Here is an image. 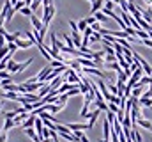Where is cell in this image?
Masks as SVG:
<instances>
[{
    "label": "cell",
    "instance_id": "6da1fadb",
    "mask_svg": "<svg viewBox=\"0 0 152 142\" xmlns=\"http://www.w3.org/2000/svg\"><path fill=\"white\" fill-rule=\"evenodd\" d=\"M55 14H57V7H55V4H51L50 7L42 9V18H41L42 25H44V27H48V25H50V21L53 20V16H55Z\"/></svg>",
    "mask_w": 152,
    "mask_h": 142
},
{
    "label": "cell",
    "instance_id": "7a4b0ae2",
    "mask_svg": "<svg viewBox=\"0 0 152 142\" xmlns=\"http://www.w3.org/2000/svg\"><path fill=\"white\" fill-rule=\"evenodd\" d=\"M99 115H101V110L99 108H94L92 112H88V115H87V119H88V130H92L94 128V124L97 123V119H99Z\"/></svg>",
    "mask_w": 152,
    "mask_h": 142
},
{
    "label": "cell",
    "instance_id": "3957f363",
    "mask_svg": "<svg viewBox=\"0 0 152 142\" xmlns=\"http://www.w3.org/2000/svg\"><path fill=\"white\" fill-rule=\"evenodd\" d=\"M51 71H53V68H51V66H46V68H42V70L39 71L37 75H36V78H37V82H42V84H44V80L48 78V75H50Z\"/></svg>",
    "mask_w": 152,
    "mask_h": 142
},
{
    "label": "cell",
    "instance_id": "277c9868",
    "mask_svg": "<svg viewBox=\"0 0 152 142\" xmlns=\"http://www.w3.org/2000/svg\"><path fill=\"white\" fill-rule=\"evenodd\" d=\"M67 128L71 132H83V130H88V124L87 123H69Z\"/></svg>",
    "mask_w": 152,
    "mask_h": 142
},
{
    "label": "cell",
    "instance_id": "5b68a950",
    "mask_svg": "<svg viewBox=\"0 0 152 142\" xmlns=\"http://www.w3.org/2000/svg\"><path fill=\"white\" fill-rule=\"evenodd\" d=\"M143 89H145V87H142L140 84H136V85L131 89V96H133V98H136V100H140V98L143 96V92H145Z\"/></svg>",
    "mask_w": 152,
    "mask_h": 142
},
{
    "label": "cell",
    "instance_id": "8992f818",
    "mask_svg": "<svg viewBox=\"0 0 152 142\" xmlns=\"http://www.w3.org/2000/svg\"><path fill=\"white\" fill-rule=\"evenodd\" d=\"M78 62H80V66H81V68H97V64H96L92 59H83V57H80V59H78Z\"/></svg>",
    "mask_w": 152,
    "mask_h": 142
},
{
    "label": "cell",
    "instance_id": "52a82bcc",
    "mask_svg": "<svg viewBox=\"0 0 152 142\" xmlns=\"http://www.w3.org/2000/svg\"><path fill=\"white\" fill-rule=\"evenodd\" d=\"M25 135H27L28 139H32L34 142H41V141H42L37 133H36V130H34V128H27V130H25Z\"/></svg>",
    "mask_w": 152,
    "mask_h": 142
},
{
    "label": "cell",
    "instance_id": "ba28073f",
    "mask_svg": "<svg viewBox=\"0 0 152 142\" xmlns=\"http://www.w3.org/2000/svg\"><path fill=\"white\" fill-rule=\"evenodd\" d=\"M30 23H32V27H34V30H41V29H42V27H44V25H42V21H41V20H39L37 16H36V14H32V16H30Z\"/></svg>",
    "mask_w": 152,
    "mask_h": 142
},
{
    "label": "cell",
    "instance_id": "9c48e42d",
    "mask_svg": "<svg viewBox=\"0 0 152 142\" xmlns=\"http://www.w3.org/2000/svg\"><path fill=\"white\" fill-rule=\"evenodd\" d=\"M14 44L18 46V48H23V50H27V48H30V46H34L28 39H16L14 41Z\"/></svg>",
    "mask_w": 152,
    "mask_h": 142
},
{
    "label": "cell",
    "instance_id": "30bf717a",
    "mask_svg": "<svg viewBox=\"0 0 152 142\" xmlns=\"http://www.w3.org/2000/svg\"><path fill=\"white\" fill-rule=\"evenodd\" d=\"M103 7H104V0H96V2L92 4V9H90V13H92V14H96V13H99Z\"/></svg>",
    "mask_w": 152,
    "mask_h": 142
},
{
    "label": "cell",
    "instance_id": "8fae6325",
    "mask_svg": "<svg viewBox=\"0 0 152 142\" xmlns=\"http://www.w3.org/2000/svg\"><path fill=\"white\" fill-rule=\"evenodd\" d=\"M136 124H138L140 128H145V130H149V132L152 130V123L149 121V119H145V117H143V119H138V123H136Z\"/></svg>",
    "mask_w": 152,
    "mask_h": 142
},
{
    "label": "cell",
    "instance_id": "7c38bea8",
    "mask_svg": "<svg viewBox=\"0 0 152 142\" xmlns=\"http://www.w3.org/2000/svg\"><path fill=\"white\" fill-rule=\"evenodd\" d=\"M60 37H62V39L66 41V46H67V48H75V43H73V37H71V36L67 34V32H62V34H60Z\"/></svg>",
    "mask_w": 152,
    "mask_h": 142
},
{
    "label": "cell",
    "instance_id": "4fadbf2b",
    "mask_svg": "<svg viewBox=\"0 0 152 142\" xmlns=\"http://www.w3.org/2000/svg\"><path fill=\"white\" fill-rule=\"evenodd\" d=\"M36 117H37V115H32V114H30V117H28V119H27V121H25V123L21 124V128H23V130H27V128H34Z\"/></svg>",
    "mask_w": 152,
    "mask_h": 142
},
{
    "label": "cell",
    "instance_id": "5bb4252c",
    "mask_svg": "<svg viewBox=\"0 0 152 142\" xmlns=\"http://www.w3.org/2000/svg\"><path fill=\"white\" fill-rule=\"evenodd\" d=\"M131 139H133V142H142V135H140V132L136 130V126L131 128Z\"/></svg>",
    "mask_w": 152,
    "mask_h": 142
},
{
    "label": "cell",
    "instance_id": "9a60e30c",
    "mask_svg": "<svg viewBox=\"0 0 152 142\" xmlns=\"http://www.w3.org/2000/svg\"><path fill=\"white\" fill-rule=\"evenodd\" d=\"M32 62H34V59H27L25 62H21V64H18V73H21V71H25L27 68H28V66H30V64H32Z\"/></svg>",
    "mask_w": 152,
    "mask_h": 142
},
{
    "label": "cell",
    "instance_id": "2e32d148",
    "mask_svg": "<svg viewBox=\"0 0 152 142\" xmlns=\"http://www.w3.org/2000/svg\"><path fill=\"white\" fill-rule=\"evenodd\" d=\"M92 16H94V18H96V21H99L101 25H103V23L108 20V16H106V14H103L101 11H99V13H96V14H92Z\"/></svg>",
    "mask_w": 152,
    "mask_h": 142
},
{
    "label": "cell",
    "instance_id": "e0dca14e",
    "mask_svg": "<svg viewBox=\"0 0 152 142\" xmlns=\"http://www.w3.org/2000/svg\"><path fill=\"white\" fill-rule=\"evenodd\" d=\"M11 128H14V121L12 119H5L4 121V126H2V132H9Z\"/></svg>",
    "mask_w": 152,
    "mask_h": 142
},
{
    "label": "cell",
    "instance_id": "ac0fdd59",
    "mask_svg": "<svg viewBox=\"0 0 152 142\" xmlns=\"http://www.w3.org/2000/svg\"><path fill=\"white\" fill-rule=\"evenodd\" d=\"M138 101H140V105L145 106V108H152V100H149V98H140Z\"/></svg>",
    "mask_w": 152,
    "mask_h": 142
},
{
    "label": "cell",
    "instance_id": "d6986e66",
    "mask_svg": "<svg viewBox=\"0 0 152 142\" xmlns=\"http://www.w3.org/2000/svg\"><path fill=\"white\" fill-rule=\"evenodd\" d=\"M134 37H136V39L140 37L142 41H143V39H149V32H145V30H142V29H140V30H136V34H134Z\"/></svg>",
    "mask_w": 152,
    "mask_h": 142
},
{
    "label": "cell",
    "instance_id": "ffe728a7",
    "mask_svg": "<svg viewBox=\"0 0 152 142\" xmlns=\"http://www.w3.org/2000/svg\"><path fill=\"white\" fill-rule=\"evenodd\" d=\"M87 27H88V25H87L85 20H80V21H78V30H80V34H83V32L87 30Z\"/></svg>",
    "mask_w": 152,
    "mask_h": 142
},
{
    "label": "cell",
    "instance_id": "44dd1931",
    "mask_svg": "<svg viewBox=\"0 0 152 142\" xmlns=\"http://www.w3.org/2000/svg\"><path fill=\"white\" fill-rule=\"evenodd\" d=\"M69 132H71V130H69L66 124H60V123L57 124V133H69Z\"/></svg>",
    "mask_w": 152,
    "mask_h": 142
},
{
    "label": "cell",
    "instance_id": "7402d4cb",
    "mask_svg": "<svg viewBox=\"0 0 152 142\" xmlns=\"http://www.w3.org/2000/svg\"><path fill=\"white\" fill-rule=\"evenodd\" d=\"M20 13H21V14H23V16H28V18H30V16H32V14H34V13H32V9H30V7H28V5H25V7H23V9H21V11H20Z\"/></svg>",
    "mask_w": 152,
    "mask_h": 142
},
{
    "label": "cell",
    "instance_id": "603a6c76",
    "mask_svg": "<svg viewBox=\"0 0 152 142\" xmlns=\"http://www.w3.org/2000/svg\"><path fill=\"white\" fill-rule=\"evenodd\" d=\"M14 14H16V11H14V9L11 7V9L7 11V16H5V21H11V20L14 18Z\"/></svg>",
    "mask_w": 152,
    "mask_h": 142
},
{
    "label": "cell",
    "instance_id": "cb8c5ba5",
    "mask_svg": "<svg viewBox=\"0 0 152 142\" xmlns=\"http://www.w3.org/2000/svg\"><path fill=\"white\" fill-rule=\"evenodd\" d=\"M108 110H110V112H113L115 115H117V112H118L120 108H118V105H115V103H108Z\"/></svg>",
    "mask_w": 152,
    "mask_h": 142
},
{
    "label": "cell",
    "instance_id": "d4e9b609",
    "mask_svg": "<svg viewBox=\"0 0 152 142\" xmlns=\"http://www.w3.org/2000/svg\"><path fill=\"white\" fill-rule=\"evenodd\" d=\"M7 53H9V48H7V44H5V46H2V48H0V61H2Z\"/></svg>",
    "mask_w": 152,
    "mask_h": 142
},
{
    "label": "cell",
    "instance_id": "484cf974",
    "mask_svg": "<svg viewBox=\"0 0 152 142\" xmlns=\"http://www.w3.org/2000/svg\"><path fill=\"white\" fill-rule=\"evenodd\" d=\"M7 100H0V114H5V106H7Z\"/></svg>",
    "mask_w": 152,
    "mask_h": 142
},
{
    "label": "cell",
    "instance_id": "4316f807",
    "mask_svg": "<svg viewBox=\"0 0 152 142\" xmlns=\"http://www.w3.org/2000/svg\"><path fill=\"white\" fill-rule=\"evenodd\" d=\"M106 119H108L110 123H113V121H115V114H113V112H110V110H108V112H106Z\"/></svg>",
    "mask_w": 152,
    "mask_h": 142
},
{
    "label": "cell",
    "instance_id": "83f0119b",
    "mask_svg": "<svg viewBox=\"0 0 152 142\" xmlns=\"http://www.w3.org/2000/svg\"><path fill=\"white\" fill-rule=\"evenodd\" d=\"M143 46H147V48H152V39H143V41H140Z\"/></svg>",
    "mask_w": 152,
    "mask_h": 142
},
{
    "label": "cell",
    "instance_id": "f1b7e54d",
    "mask_svg": "<svg viewBox=\"0 0 152 142\" xmlns=\"http://www.w3.org/2000/svg\"><path fill=\"white\" fill-rule=\"evenodd\" d=\"M85 21H87V25L90 27V25H94V23H96V18H94V16H88V18H85Z\"/></svg>",
    "mask_w": 152,
    "mask_h": 142
},
{
    "label": "cell",
    "instance_id": "f546056e",
    "mask_svg": "<svg viewBox=\"0 0 152 142\" xmlns=\"http://www.w3.org/2000/svg\"><path fill=\"white\" fill-rule=\"evenodd\" d=\"M0 142H7V132H0Z\"/></svg>",
    "mask_w": 152,
    "mask_h": 142
},
{
    "label": "cell",
    "instance_id": "4dcf8cb0",
    "mask_svg": "<svg viewBox=\"0 0 152 142\" xmlns=\"http://www.w3.org/2000/svg\"><path fill=\"white\" fill-rule=\"evenodd\" d=\"M53 4V0H42V9H46V7H50Z\"/></svg>",
    "mask_w": 152,
    "mask_h": 142
},
{
    "label": "cell",
    "instance_id": "1f68e13d",
    "mask_svg": "<svg viewBox=\"0 0 152 142\" xmlns=\"http://www.w3.org/2000/svg\"><path fill=\"white\" fill-rule=\"evenodd\" d=\"M2 46H5V39H4V37L0 36V48H2Z\"/></svg>",
    "mask_w": 152,
    "mask_h": 142
},
{
    "label": "cell",
    "instance_id": "d6a6232c",
    "mask_svg": "<svg viewBox=\"0 0 152 142\" xmlns=\"http://www.w3.org/2000/svg\"><path fill=\"white\" fill-rule=\"evenodd\" d=\"M41 142H51V141H50V139H42Z\"/></svg>",
    "mask_w": 152,
    "mask_h": 142
},
{
    "label": "cell",
    "instance_id": "836d02e7",
    "mask_svg": "<svg viewBox=\"0 0 152 142\" xmlns=\"http://www.w3.org/2000/svg\"><path fill=\"white\" fill-rule=\"evenodd\" d=\"M88 2H92V4H94V2H96V0H88Z\"/></svg>",
    "mask_w": 152,
    "mask_h": 142
}]
</instances>
